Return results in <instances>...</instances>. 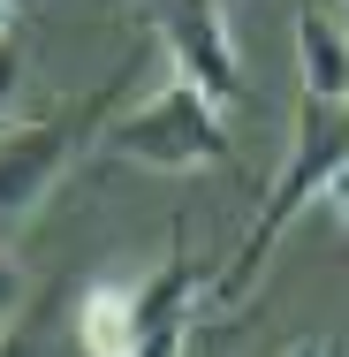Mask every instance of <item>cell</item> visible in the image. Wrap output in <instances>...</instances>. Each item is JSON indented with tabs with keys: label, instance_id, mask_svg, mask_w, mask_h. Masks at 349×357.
I'll use <instances>...</instances> for the list:
<instances>
[{
	"label": "cell",
	"instance_id": "1",
	"mask_svg": "<svg viewBox=\"0 0 349 357\" xmlns=\"http://www.w3.org/2000/svg\"><path fill=\"white\" fill-rule=\"evenodd\" d=\"M349 152V107H327V99H304L296 107V130H288V160L274 167V183H266V206H258V220L243 228V243H235V259L212 274V289L198 296L212 319H228L251 289H258V274L274 266L281 236L296 228V213L304 206H319V183H327V167Z\"/></svg>",
	"mask_w": 349,
	"mask_h": 357
},
{
	"label": "cell",
	"instance_id": "2",
	"mask_svg": "<svg viewBox=\"0 0 349 357\" xmlns=\"http://www.w3.org/2000/svg\"><path fill=\"white\" fill-rule=\"evenodd\" d=\"M114 99L122 84H99L91 99L46 107L38 122H0V228L31 220L54 198V183L84 160V144H99V130L114 122Z\"/></svg>",
	"mask_w": 349,
	"mask_h": 357
},
{
	"label": "cell",
	"instance_id": "3",
	"mask_svg": "<svg viewBox=\"0 0 349 357\" xmlns=\"http://www.w3.org/2000/svg\"><path fill=\"white\" fill-rule=\"evenodd\" d=\"M99 144L114 152V160H137V167H160V175H198V167H228V130H220V107H212L205 91L190 84V76L167 69V84L130 107V114H114Z\"/></svg>",
	"mask_w": 349,
	"mask_h": 357
},
{
	"label": "cell",
	"instance_id": "4",
	"mask_svg": "<svg viewBox=\"0 0 349 357\" xmlns=\"http://www.w3.org/2000/svg\"><path fill=\"white\" fill-rule=\"evenodd\" d=\"M152 23H160V46H167V69L190 76L212 107L228 114L243 99V61H235V38H228L220 0H160Z\"/></svg>",
	"mask_w": 349,
	"mask_h": 357
},
{
	"label": "cell",
	"instance_id": "5",
	"mask_svg": "<svg viewBox=\"0 0 349 357\" xmlns=\"http://www.w3.org/2000/svg\"><path fill=\"white\" fill-rule=\"evenodd\" d=\"M144 342L137 327V289L130 282H91L76 296V350L84 357H130Z\"/></svg>",
	"mask_w": 349,
	"mask_h": 357
},
{
	"label": "cell",
	"instance_id": "6",
	"mask_svg": "<svg viewBox=\"0 0 349 357\" xmlns=\"http://www.w3.org/2000/svg\"><path fill=\"white\" fill-rule=\"evenodd\" d=\"M296 76H304V99H327L349 107V31L334 15H296Z\"/></svg>",
	"mask_w": 349,
	"mask_h": 357
},
{
	"label": "cell",
	"instance_id": "7",
	"mask_svg": "<svg viewBox=\"0 0 349 357\" xmlns=\"http://www.w3.org/2000/svg\"><path fill=\"white\" fill-rule=\"evenodd\" d=\"M130 357H190V319H167V327H152Z\"/></svg>",
	"mask_w": 349,
	"mask_h": 357
},
{
	"label": "cell",
	"instance_id": "8",
	"mask_svg": "<svg viewBox=\"0 0 349 357\" xmlns=\"http://www.w3.org/2000/svg\"><path fill=\"white\" fill-rule=\"evenodd\" d=\"M15 84H23V46H15V31L0 38V122H8V99H15Z\"/></svg>",
	"mask_w": 349,
	"mask_h": 357
},
{
	"label": "cell",
	"instance_id": "9",
	"mask_svg": "<svg viewBox=\"0 0 349 357\" xmlns=\"http://www.w3.org/2000/svg\"><path fill=\"white\" fill-rule=\"evenodd\" d=\"M281 357H342V342L334 335H304V342H288Z\"/></svg>",
	"mask_w": 349,
	"mask_h": 357
},
{
	"label": "cell",
	"instance_id": "10",
	"mask_svg": "<svg viewBox=\"0 0 349 357\" xmlns=\"http://www.w3.org/2000/svg\"><path fill=\"white\" fill-rule=\"evenodd\" d=\"M15 304H23V274H15V266H8V259H0V319H8V312H15Z\"/></svg>",
	"mask_w": 349,
	"mask_h": 357
},
{
	"label": "cell",
	"instance_id": "11",
	"mask_svg": "<svg viewBox=\"0 0 349 357\" xmlns=\"http://www.w3.org/2000/svg\"><path fill=\"white\" fill-rule=\"evenodd\" d=\"M0 357H38V342H31V327H0Z\"/></svg>",
	"mask_w": 349,
	"mask_h": 357
},
{
	"label": "cell",
	"instance_id": "12",
	"mask_svg": "<svg viewBox=\"0 0 349 357\" xmlns=\"http://www.w3.org/2000/svg\"><path fill=\"white\" fill-rule=\"evenodd\" d=\"M15 15H23V0H0V38L15 31Z\"/></svg>",
	"mask_w": 349,
	"mask_h": 357
}]
</instances>
